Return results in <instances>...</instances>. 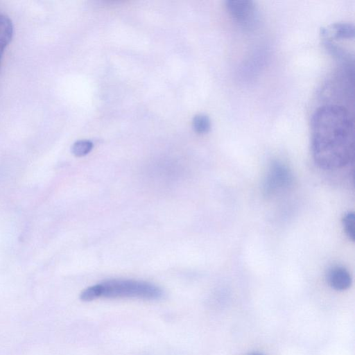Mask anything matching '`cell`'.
Segmentation results:
<instances>
[{
  "label": "cell",
  "mask_w": 355,
  "mask_h": 355,
  "mask_svg": "<svg viewBox=\"0 0 355 355\" xmlns=\"http://www.w3.org/2000/svg\"><path fill=\"white\" fill-rule=\"evenodd\" d=\"M93 148V143L89 140H78L71 146V152L76 157L88 154Z\"/></svg>",
  "instance_id": "obj_9"
},
{
  "label": "cell",
  "mask_w": 355,
  "mask_h": 355,
  "mask_svg": "<svg viewBox=\"0 0 355 355\" xmlns=\"http://www.w3.org/2000/svg\"><path fill=\"white\" fill-rule=\"evenodd\" d=\"M248 355H263V354H261V353H259V352H252V353H250Z\"/></svg>",
  "instance_id": "obj_11"
},
{
  "label": "cell",
  "mask_w": 355,
  "mask_h": 355,
  "mask_svg": "<svg viewBox=\"0 0 355 355\" xmlns=\"http://www.w3.org/2000/svg\"><path fill=\"white\" fill-rule=\"evenodd\" d=\"M335 37L339 39H350L354 36V26L352 24L338 22L331 25Z\"/></svg>",
  "instance_id": "obj_7"
},
{
  "label": "cell",
  "mask_w": 355,
  "mask_h": 355,
  "mask_svg": "<svg viewBox=\"0 0 355 355\" xmlns=\"http://www.w3.org/2000/svg\"><path fill=\"white\" fill-rule=\"evenodd\" d=\"M225 3L230 15L241 25L250 28L257 24L258 12L254 1L227 0Z\"/></svg>",
  "instance_id": "obj_4"
},
{
  "label": "cell",
  "mask_w": 355,
  "mask_h": 355,
  "mask_svg": "<svg viewBox=\"0 0 355 355\" xmlns=\"http://www.w3.org/2000/svg\"><path fill=\"white\" fill-rule=\"evenodd\" d=\"M292 176L289 169L279 161L273 162L269 168L263 184L267 196H272L286 189L291 183Z\"/></svg>",
  "instance_id": "obj_3"
},
{
  "label": "cell",
  "mask_w": 355,
  "mask_h": 355,
  "mask_svg": "<svg viewBox=\"0 0 355 355\" xmlns=\"http://www.w3.org/2000/svg\"><path fill=\"white\" fill-rule=\"evenodd\" d=\"M343 225L345 234L352 241L355 239V216L354 212H348L343 218Z\"/></svg>",
  "instance_id": "obj_10"
},
{
  "label": "cell",
  "mask_w": 355,
  "mask_h": 355,
  "mask_svg": "<svg viewBox=\"0 0 355 355\" xmlns=\"http://www.w3.org/2000/svg\"><path fill=\"white\" fill-rule=\"evenodd\" d=\"M162 291L148 282L130 279H110L91 286L83 290L80 298L89 302L95 299L132 297L144 300H158Z\"/></svg>",
  "instance_id": "obj_2"
},
{
  "label": "cell",
  "mask_w": 355,
  "mask_h": 355,
  "mask_svg": "<svg viewBox=\"0 0 355 355\" xmlns=\"http://www.w3.org/2000/svg\"><path fill=\"white\" fill-rule=\"evenodd\" d=\"M311 150L320 168L332 170L350 163L354 155V126L349 112L338 105H324L313 113Z\"/></svg>",
  "instance_id": "obj_1"
},
{
  "label": "cell",
  "mask_w": 355,
  "mask_h": 355,
  "mask_svg": "<svg viewBox=\"0 0 355 355\" xmlns=\"http://www.w3.org/2000/svg\"><path fill=\"white\" fill-rule=\"evenodd\" d=\"M14 33L12 20L6 15H0V66L5 49L11 42Z\"/></svg>",
  "instance_id": "obj_6"
},
{
  "label": "cell",
  "mask_w": 355,
  "mask_h": 355,
  "mask_svg": "<svg viewBox=\"0 0 355 355\" xmlns=\"http://www.w3.org/2000/svg\"><path fill=\"white\" fill-rule=\"evenodd\" d=\"M327 282L335 290L344 291L352 284V277L348 270L340 266L331 267L327 272Z\"/></svg>",
  "instance_id": "obj_5"
},
{
  "label": "cell",
  "mask_w": 355,
  "mask_h": 355,
  "mask_svg": "<svg viewBox=\"0 0 355 355\" xmlns=\"http://www.w3.org/2000/svg\"><path fill=\"white\" fill-rule=\"evenodd\" d=\"M193 127L198 133H207L210 130L211 121L209 116L205 114H197L193 119Z\"/></svg>",
  "instance_id": "obj_8"
}]
</instances>
